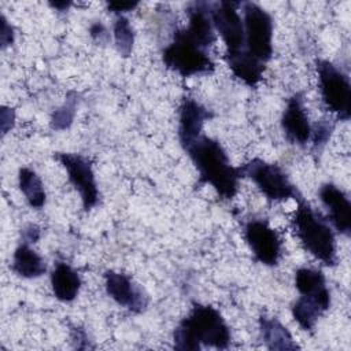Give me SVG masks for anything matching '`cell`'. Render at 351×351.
Segmentation results:
<instances>
[{
	"instance_id": "obj_19",
	"label": "cell",
	"mask_w": 351,
	"mask_h": 351,
	"mask_svg": "<svg viewBox=\"0 0 351 351\" xmlns=\"http://www.w3.org/2000/svg\"><path fill=\"white\" fill-rule=\"evenodd\" d=\"M12 270L23 278H37L47 270L43 256L36 252L29 243H21L12 256Z\"/></svg>"
},
{
	"instance_id": "obj_24",
	"label": "cell",
	"mask_w": 351,
	"mask_h": 351,
	"mask_svg": "<svg viewBox=\"0 0 351 351\" xmlns=\"http://www.w3.org/2000/svg\"><path fill=\"white\" fill-rule=\"evenodd\" d=\"M70 93L64 101L63 106H60L58 110L53 111L51 117V126L56 130H64L67 129L75 115V107H77V99L75 96H71Z\"/></svg>"
},
{
	"instance_id": "obj_14",
	"label": "cell",
	"mask_w": 351,
	"mask_h": 351,
	"mask_svg": "<svg viewBox=\"0 0 351 351\" xmlns=\"http://www.w3.org/2000/svg\"><path fill=\"white\" fill-rule=\"evenodd\" d=\"M211 117L213 114L195 99L185 97L182 100L178 112V138L182 148L203 134V126Z\"/></svg>"
},
{
	"instance_id": "obj_2",
	"label": "cell",
	"mask_w": 351,
	"mask_h": 351,
	"mask_svg": "<svg viewBox=\"0 0 351 351\" xmlns=\"http://www.w3.org/2000/svg\"><path fill=\"white\" fill-rule=\"evenodd\" d=\"M174 348L181 351L200 350L202 344L217 350H226L232 336L221 313L208 304L195 303L191 313L177 325Z\"/></svg>"
},
{
	"instance_id": "obj_6",
	"label": "cell",
	"mask_w": 351,
	"mask_h": 351,
	"mask_svg": "<svg viewBox=\"0 0 351 351\" xmlns=\"http://www.w3.org/2000/svg\"><path fill=\"white\" fill-rule=\"evenodd\" d=\"M319 92L328 110L340 121L351 115V85L346 73L332 62L317 60Z\"/></svg>"
},
{
	"instance_id": "obj_30",
	"label": "cell",
	"mask_w": 351,
	"mask_h": 351,
	"mask_svg": "<svg viewBox=\"0 0 351 351\" xmlns=\"http://www.w3.org/2000/svg\"><path fill=\"white\" fill-rule=\"evenodd\" d=\"M51 5L59 11H66L70 5H73V3L70 1H55V3H51Z\"/></svg>"
},
{
	"instance_id": "obj_29",
	"label": "cell",
	"mask_w": 351,
	"mask_h": 351,
	"mask_svg": "<svg viewBox=\"0 0 351 351\" xmlns=\"http://www.w3.org/2000/svg\"><path fill=\"white\" fill-rule=\"evenodd\" d=\"M40 228L37 225H29L23 229V243H36L40 239Z\"/></svg>"
},
{
	"instance_id": "obj_18",
	"label": "cell",
	"mask_w": 351,
	"mask_h": 351,
	"mask_svg": "<svg viewBox=\"0 0 351 351\" xmlns=\"http://www.w3.org/2000/svg\"><path fill=\"white\" fill-rule=\"evenodd\" d=\"M330 304L314 296L302 295L292 304V317L303 330L313 332L318 319L329 310Z\"/></svg>"
},
{
	"instance_id": "obj_28",
	"label": "cell",
	"mask_w": 351,
	"mask_h": 351,
	"mask_svg": "<svg viewBox=\"0 0 351 351\" xmlns=\"http://www.w3.org/2000/svg\"><path fill=\"white\" fill-rule=\"evenodd\" d=\"M90 36L97 43H106L108 40V37H110L107 29L100 22H96V23H93L90 26Z\"/></svg>"
},
{
	"instance_id": "obj_15",
	"label": "cell",
	"mask_w": 351,
	"mask_h": 351,
	"mask_svg": "<svg viewBox=\"0 0 351 351\" xmlns=\"http://www.w3.org/2000/svg\"><path fill=\"white\" fill-rule=\"evenodd\" d=\"M184 30L203 49L211 47L215 41V29L210 15V4L193 3L188 10V26Z\"/></svg>"
},
{
	"instance_id": "obj_20",
	"label": "cell",
	"mask_w": 351,
	"mask_h": 351,
	"mask_svg": "<svg viewBox=\"0 0 351 351\" xmlns=\"http://www.w3.org/2000/svg\"><path fill=\"white\" fill-rule=\"evenodd\" d=\"M259 330L267 348L270 350H296L299 346L293 341L289 330L276 318L261 315Z\"/></svg>"
},
{
	"instance_id": "obj_7",
	"label": "cell",
	"mask_w": 351,
	"mask_h": 351,
	"mask_svg": "<svg viewBox=\"0 0 351 351\" xmlns=\"http://www.w3.org/2000/svg\"><path fill=\"white\" fill-rule=\"evenodd\" d=\"M243 14L245 51L266 64L273 55V19L255 3H244Z\"/></svg>"
},
{
	"instance_id": "obj_4",
	"label": "cell",
	"mask_w": 351,
	"mask_h": 351,
	"mask_svg": "<svg viewBox=\"0 0 351 351\" xmlns=\"http://www.w3.org/2000/svg\"><path fill=\"white\" fill-rule=\"evenodd\" d=\"M162 59L167 69L181 77L208 74L215 67L207 49L193 43L184 29L174 32L173 41L163 49Z\"/></svg>"
},
{
	"instance_id": "obj_5",
	"label": "cell",
	"mask_w": 351,
	"mask_h": 351,
	"mask_svg": "<svg viewBox=\"0 0 351 351\" xmlns=\"http://www.w3.org/2000/svg\"><path fill=\"white\" fill-rule=\"evenodd\" d=\"M240 177H247L258 186V189L273 202H282L288 199L302 200L298 188L291 182L287 173L276 163H269L262 159H252L237 167Z\"/></svg>"
},
{
	"instance_id": "obj_25",
	"label": "cell",
	"mask_w": 351,
	"mask_h": 351,
	"mask_svg": "<svg viewBox=\"0 0 351 351\" xmlns=\"http://www.w3.org/2000/svg\"><path fill=\"white\" fill-rule=\"evenodd\" d=\"M335 123L329 119H321L314 126H311L310 141L313 143V147L321 149L329 141Z\"/></svg>"
},
{
	"instance_id": "obj_12",
	"label": "cell",
	"mask_w": 351,
	"mask_h": 351,
	"mask_svg": "<svg viewBox=\"0 0 351 351\" xmlns=\"http://www.w3.org/2000/svg\"><path fill=\"white\" fill-rule=\"evenodd\" d=\"M281 128L287 140L292 144L304 145L310 141L311 125L308 122L302 93H295L288 99L281 117Z\"/></svg>"
},
{
	"instance_id": "obj_1",
	"label": "cell",
	"mask_w": 351,
	"mask_h": 351,
	"mask_svg": "<svg viewBox=\"0 0 351 351\" xmlns=\"http://www.w3.org/2000/svg\"><path fill=\"white\" fill-rule=\"evenodd\" d=\"M199 171L200 180L210 184L226 200L236 196L239 189V169L230 165L223 147L215 138L200 134L184 148Z\"/></svg>"
},
{
	"instance_id": "obj_9",
	"label": "cell",
	"mask_w": 351,
	"mask_h": 351,
	"mask_svg": "<svg viewBox=\"0 0 351 351\" xmlns=\"http://www.w3.org/2000/svg\"><path fill=\"white\" fill-rule=\"evenodd\" d=\"M244 239L255 256L265 266H276L282 254V243L267 221L250 219L244 226Z\"/></svg>"
},
{
	"instance_id": "obj_27",
	"label": "cell",
	"mask_w": 351,
	"mask_h": 351,
	"mask_svg": "<svg viewBox=\"0 0 351 351\" xmlns=\"http://www.w3.org/2000/svg\"><path fill=\"white\" fill-rule=\"evenodd\" d=\"M0 38H1V47L3 48L8 47V45H11L14 43V29L8 23V21L5 19L4 15H1V33H0Z\"/></svg>"
},
{
	"instance_id": "obj_23",
	"label": "cell",
	"mask_w": 351,
	"mask_h": 351,
	"mask_svg": "<svg viewBox=\"0 0 351 351\" xmlns=\"http://www.w3.org/2000/svg\"><path fill=\"white\" fill-rule=\"evenodd\" d=\"M112 34H114V41L118 52L125 58L129 56L134 43V33L129 19L125 18L123 15H119L114 23Z\"/></svg>"
},
{
	"instance_id": "obj_22",
	"label": "cell",
	"mask_w": 351,
	"mask_h": 351,
	"mask_svg": "<svg viewBox=\"0 0 351 351\" xmlns=\"http://www.w3.org/2000/svg\"><path fill=\"white\" fill-rule=\"evenodd\" d=\"M18 182H19V188L30 207L37 208V210L44 207L45 200H47L45 189H44L41 178L37 176V173L34 170H32L29 167H22L18 174Z\"/></svg>"
},
{
	"instance_id": "obj_10",
	"label": "cell",
	"mask_w": 351,
	"mask_h": 351,
	"mask_svg": "<svg viewBox=\"0 0 351 351\" xmlns=\"http://www.w3.org/2000/svg\"><path fill=\"white\" fill-rule=\"evenodd\" d=\"M239 3L219 1L210 5V15L217 33L226 45L225 53H234L245 49L244 23L239 14Z\"/></svg>"
},
{
	"instance_id": "obj_8",
	"label": "cell",
	"mask_w": 351,
	"mask_h": 351,
	"mask_svg": "<svg viewBox=\"0 0 351 351\" xmlns=\"http://www.w3.org/2000/svg\"><path fill=\"white\" fill-rule=\"evenodd\" d=\"M55 158L66 169L69 181L78 191L84 210L89 211L96 207L99 203V189L90 162L85 156L71 152H58Z\"/></svg>"
},
{
	"instance_id": "obj_26",
	"label": "cell",
	"mask_w": 351,
	"mask_h": 351,
	"mask_svg": "<svg viewBox=\"0 0 351 351\" xmlns=\"http://www.w3.org/2000/svg\"><path fill=\"white\" fill-rule=\"evenodd\" d=\"M137 5H138V1H110V3H107L108 10L111 12L117 14L118 16L125 12L133 11Z\"/></svg>"
},
{
	"instance_id": "obj_21",
	"label": "cell",
	"mask_w": 351,
	"mask_h": 351,
	"mask_svg": "<svg viewBox=\"0 0 351 351\" xmlns=\"http://www.w3.org/2000/svg\"><path fill=\"white\" fill-rule=\"evenodd\" d=\"M295 287L300 295L314 296L330 304V292L322 271L311 267H300L295 273Z\"/></svg>"
},
{
	"instance_id": "obj_16",
	"label": "cell",
	"mask_w": 351,
	"mask_h": 351,
	"mask_svg": "<svg viewBox=\"0 0 351 351\" xmlns=\"http://www.w3.org/2000/svg\"><path fill=\"white\" fill-rule=\"evenodd\" d=\"M53 296L64 303L73 302L81 289L80 274L66 262H56L51 273Z\"/></svg>"
},
{
	"instance_id": "obj_11",
	"label": "cell",
	"mask_w": 351,
	"mask_h": 351,
	"mask_svg": "<svg viewBox=\"0 0 351 351\" xmlns=\"http://www.w3.org/2000/svg\"><path fill=\"white\" fill-rule=\"evenodd\" d=\"M104 287L108 296L133 313H141L148 304L147 293L128 276L108 270L104 274Z\"/></svg>"
},
{
	"instance_id": "obj_3",
	"label": "cell",
	"mask_w": 351,
	"mask_h": 351,
	"mask_svg": "<svg viewBox=\"0 0 351 351\" xmlns=\"http://www.w3.org/2000/svg\"><path fill=\"white\" fill-rule=\"evenodd\" d=\"M292 226L303 248L326 266L337 263L336 237L329 221L303 199L292 217Z\"/></svg>"
},
{
	"instance_id": "obj_17",
	"label": "cell",
	"mask_w": 351,
	"mask_h": 351,
	"mask_svg": "<svg viewBox=\"0 0 351 351\" xmlns=\"http://www.w3.org/2000/svg\"><path fill=\"white\" fill-rule=\"evenodd\" d=\"M225 60L233 75L251 88L255 86L263 77L265 63L254 58L245 49L234 53H225Z\"/></svg>"
},
{
	"instance_id": "obj_13",
	"label": "cell",
	"mask_w": 351,
	"mask_h": 351,
	"mask_svg": "<svg viewBox=\"0 0 351 351\" xmlns=\"http://www.w3.org/2000/svg\"><path fill=\"white\" fill-rule=\"evenodd\" d=\"M319 199L328 210V221L341 234L351 233V203L343 189L335 184H324L319 189Z\"/></svg>"
}]
</instances>
